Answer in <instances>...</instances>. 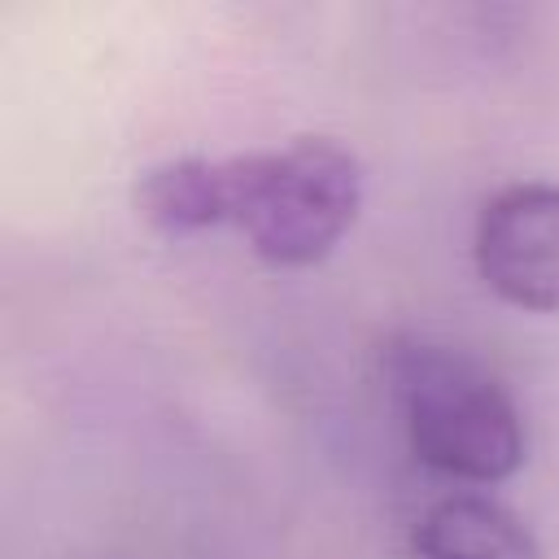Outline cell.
I'll return each mask as SVG.
<instances>
[{
    "instance_id": "obj_3",
    "label": "cell",
    "mask_w": 559,
    "mask_h": 559,
    "mask_svg": "<svg viewBox=\"0 0 559 559\" xmlns=\"http://www.w3.org/2000/svg\"><path fill=\"white\" fill-rule=\"evenodd\" d=\"M485 288L528 314H559V183L524 179L498 188L472 231Z\"/></svg>"
},
{
    "instance_id": "obj_4",
    "label": "cell",
    "mask_w": 559,
    "mask_h": 559,
    "mask_svg": "<svg viewBox=\"0 0 559 559\" xmlns=\"http://www.w3.org/2000/svg\"><path fill=\"white\" fill-rule=\"evenodd\" d=\"M419 559H546L520 511L489 493L437 498L411 528Z\"/></svg>"
},
{
    "instance_id": "obj_2",
    "label": "cell",
    "mask_w": 559,
    "mask_h": 559,
    "mask_svg": "<svg viewBox=\"0 0 559 559\" xmlns=\"http://www.w3.org/2000/svg\"><path fill=\"white\" fill-rule=\"evenodd\" d=\"M227 227L275 271H306L336 253L362 214V162L332 135L223 157Z\"/></svg>"
},
{
    "instance_id": "obj_5",
    "label": "cell",
    "mask_w": 559,
    "mask_h": 559,
    "mask_svg": "<svg viewBox=\"0 0 559 559\" xmlns=\"http://www.w3.org/2000/svg\"><path fill=\"white\" fill-rule=\"evenodd\" d=\"M135 214L157 236H197L227 227V175L223 157H170L135 179Z\"/></svg>"
},
{
    "instance_id": "obj_1",
    "label": "cell",
    "mask_w": 559,
    "mask_h": 559,
    "mask_svg": "<svg viewBox=\"0 0 559 559\" xmlns=\"http://www.w3.org/2000/svg\"><path fill=\"white\" fill-rule=\"evenodd\" d=\"M411 454L450 480L498 485L524 463V415L511 389L467 349L402 332L380 354Z\"/></svg>"
}]
</instances>
